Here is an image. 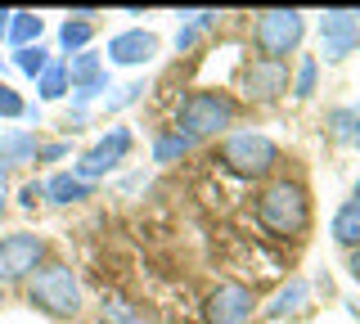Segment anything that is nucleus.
Listing matches in <instances>:
<instances>
[{"instance_id":"412c9836","label":"nucleus","mask_w":360,"mask_h":324,"mask_svg":"<svg viewBox=\"0 0 360 324\" xmlns=\"http://www.w3.org/2000/svg\"><path fill=\"white\" fill-rule=\"evenodd\" d=\"M14 63H18V68L27 72V77H37V82H41V72L50 68V50H45V46H27V50H14Z\"/></svg>"},{"instance_id":"e433bc0d","label":"nucleus","mask_w":360,"mask_h":324,"mask_svg":"<svg viewBox=\"0 0 360 324\" xmlns=\"http://www.w3.org/2000/svg\"><path fill=\"white\" fill-rule=\"evenodd\" d=\"M0 68H5V54H0Z\"/></svg>"},{"instance_id":"f257e3e1","label":"nucleus","mask_w":360,"mask_h":324,"mask_svg":"<svg viewBox=\"0 0 360 324\" xmlns=\"http://www.w3.org/2000/svg\"><path fill=\"white\" fill-rule=\"evenodd\" d=\"M257 221L270 239H302L311 226V198L297 181H275L257 198Z\"/></svg>"},{"instance_id":"393cba45","label":"nucleus","mask_w":360,"mask_h":324,"mask_svg":"<svg viewBox=\"0 0 360 324\" xmlns=\"http://www.w3.org/2000/svg\"><path fill=\"white\" fill-rule=\"evenodd\" d=\"M140 95H144V82H131V86H122V95H112V99H108V113H117V108L135 104Z\"/></svg>"},{"instance_id":"9b49d317","label":"nucleus","mask_w":360,"mask_h":324,"mask_svg":"<svg viewBox=\"0 0 360 324\" xmlns=\"http://www.w3.org/2000/svg\"><path fill=\"white\" fill-rule=\"evenodd\" d=\"M153 54H158V37H153V32H144V27L122 32V37L108 41V59L112 63H127V68H135V63H149Z\"/></svg>"},{"instance_id":"aec40b11","label":"nucleus","mask_w":360,"mask_h":324,"mask_svg":"<svg viewBox=\"0 0 360 324\" xmlns=\"http://www.w3.org/2000/svg\"><path fill=\"white\" fill-rule=\"evenodd\" d=\"M68 63H50V68L41 72V99H63L68 95Z\"/></svg>"},{"instance_id":"473e14b6","label":"nucleus","mask_w":360,"mask_h":324,"mask_svg":"<svg viewBox=\"0 0 360 324\" xmlns=\"http://www.w3.org/2000/svg\"><path fill=\"white\" fill-rule=\"evenodd\" d=\"M5 176H9V162H5V158H0V185H5Z\"/></svg>"},{"instance_id":"20e7f679","label":"nucleus","mask_w":360,"mask_h":324,"mask_svg":"<svg viewBox=\"0 0 360 324\" xmlns=\"http://www.w3.org/2000/svg\"><path fill=\"white\" fill-rule=\"evenodd\" d=\"M302 37H307V18H302L297 9H266L252 23V41H257V50H262V59L284 63V54L297 50Z\"/></svg>"},{"instance_id":"9d476101","label":"nucleus","mask_w":360,"mask_h":324,"mask_svg":"<svg viewBox=\"0 0 360 324\" xmlns=\"http://www.w3.org/2000/svg\"><path fill=\"white\" fill-rule=\"evenodd\" d=\"M320 37H324V59H347L352 46H360V14L352 9H333L320 18Z\"/></svg>"},{"instance_id":"bb28decb","label":"nucleus","mask_w":360,"mask_h":324,"mask_svg":"<svg viewBox=\"0 0 360 324\" xmlns=\"http://www.w3.org/2000/svg\"><path fill=\"white\" fill-rule=\"evenodd\" d=\"M104 86H108V72H104V77H95L90 86H82V91L72 95V99H77V113H82V104H90V99H99V95H104Z\"/></svg>"},{"instance_id":"c85d7f7f","label":"nucleus","mask_w":360,"mask_h":324,"mask_svg":"<svg viewBox=\"0 0 360 324\" xmlns=\"http://www.w3.org/2000/svg\"><path fill=\"white\" fill-rule=\"evenodd\" d=\"M41 198H45V185H37V181H32V185H22V189H18V203H22V207H37V203H41Z\"/></svg>"},{"instance_id":"423d86ee","label":"nucleus","mask_w":360,"mask_h":324,"mask_svg":"<svg viewBox=\"0 0 360 324\" xmlns=\"http://www.w3.org/2000/svg\"><path fill=\"white\" fill-rule=\"evenodd\" d=\"M45 261V239L41 234H5L0 239V284L9 279H27L32 271H41Z\"/></svg>"},{"instance_id":"c756f323","label":"nucleus","mask_w":360,"mask_h":324,"mask_svg":"<svg viewBox=\"0 0 360 324\" xmlns=\"http://www.w3.org/2000/svg\"><path fill=\"white\" fill-rule=\"evenodd\" d=\"M37 158L41 162H59V158H68V144H45V149H37Z\"/></svg>"},{"instance_id":"f704fd0d","label":"nucleus","mask_w":360,"mask_h":324,"mask_svg":"<svg viewBox=\"0 0 360 324\" xmlns=\"http://www.w3.org/2000/svg\"><path fill=\"white\" fill-rule=\"evenodd\" d=\"M356 203H360V181H356Z\"/></svg>"},{"instance_id":"4be33fe9","label":"nucleus","mask_w":360,"mask_h":324,"mask_svg":"<svg viewBox=\"0 0 360 324\" xmlns=\"http://www.w3.org/2000/svg\"><path fill=\"white\" fill-rule=\"evenodd\" d=\"M315 72H320V63H315V54H307V59L297 63V77H292V95L307 99L315 91Z\"/></svg>"},{"instance_id":"2eb2a0df","label":"nucleus","mask_w":360,"mask_h":324,"mask_svg":"<svg viewBox=\"0 0 360 324\" xmlns=\"http://www.w3.org/2000/svg\"><path fill=\"white\" fill-rule=\"evenodd\" d=\"M333 239L342 243V248H360V203H347L333 212Z\"/></svg>"},{"instance_id":"39448f33","label":"nucleus","mask_w":360,"mask_h":324,"mask_svg":"<svg viewBox=\"0 0 360 324\" xmlns=\"http://www.w3.org/2000/svg\"><path fill=\"white\" fill-rule=\"evenodd\" d=\"M221 162L230 167L234 176H266L270 167L279 162V149H275V140L262 136V131H234L230 140H225V149H221Z\"/></svg>"},{"instance_id":"dca6fc26","label":"nucleus","mask_w":360,"mask_h":324,"mask_svg":"<svg viewBox=\"0 0 360 324\" xmlns=\"http://www.w3.org/2000/svg\"><path fill=\"white\" fill-rule=\"evenodd\" d=\"M0 158L5 162H37V136H27V131L0 136Z\"/></svg>"},{"instance_id":"b1692460","label":"nucleus","mask_w":360,"mask_h":324,"mask_svg":"<svg viewBox=\"0 0 360 324\" xmlns=\"http://www.w3.org/2000/svg\"><path fill=\"white\" fill-rule=\"evenodd\" d=\"M22 113H27V104L18 99V91L0 82V117H22Z\"/></svg>"},{"instance_id":"6e6552de","label":"nucleus","mask_w":360,"mask_h":324,"mask_svg":"<svg viewBox=\"0 0 360 324\" xmlns=\"http://www.w3.org/2000/svg\"><path fill=\"white\" fill-rule=\"evenodd\" d=\"M252 306H257V297L248 284H234V279L230 284H217L207 297V324H243L252 316Z\"/></svg>"},{"instance_id":"0eeeda50","label":"nucleus","mask_w":360,"mask_h":324,"mask_svg":"<svg viewBox=\"0 0 360 324\" xmlns=\"http://www.w3.org/2000/svg\"><path fill=\"white\" fill-rule=\"evenodd\" d=\"M127 153H131V131H127V127H112L108 136L95 144V149H90V153H82V162L72 167V176L90 185L95 176H104L108 167H117L122 158H127Z\"/></svg>"},{"instance_id":"6ab92c4d","label":"nucleus","mask_w":360,"mask_h":324,"mask_svg":"<svg viewBox=\"0 0 360 324\" xmlns=\"http://www.w3.org/2000/svg\"><path fill=\"white\" fill-rule=\"evenodd\" d=\"M90 37H95V27H90V14H72V18H68V23H63V32H59V41H63V50L68 54H82L86 46H90Z\"/></svg>"},{"instance_id":"cd10ccee","label":"nucleus","mask_w":360,"mask_h":324,"mask_svg":"<svg viewBox=\"0 0 360 324\" xmlns=\"http://www.w3.org/2000/svg\"><path fill=\"white\" fill-rule=\"evenodd\" d=\"M185 18H189V23L176 32V50H189V46H194V41H198V32H202V27L194 23V14H185Z\"/></svg>"},{"instance_id":"f3484780","label":"nucleus","mask_w":360,"mask_h":324,"mask_svg":"<svg viewBox=\"0 0 360 324\" xmlns=\"http://www.w3.org/2000/svg\"><path fill=\"white\" fill-rule=\"evenodd\" d=\"M95 77H104V68H99V54L82 50V54H72V59H68V82H72V91L90 86Z\"/></svg>"},{"instance_id":"f8f14e48","label":"nucleus","mask_w":360,"mask_h":324,"mask_svg":"<svg viewBox=\"0 0 360 324\" xmlns=\"http://www.w3.org/2000/svg\"><path fill=\"white\" fill-rule=\"evenodd\" d=\"M307 293H311V288H307V279H297V275H292L288 284L279 288L275 297H270L266 320H279V316H292V311H302V306H307Z\"/></svg>"},{"instance_id":"5701e85b","label":"nucleus","mask_w":360,"mask_h":324,"mask_svg":"<svg viewBox=\"0 0 360 324\" xmlns=\"http://www.w3.org/2000/svg\"><path fill=\"white\" fill-rule=\"evenodd\" d=\"M189 144H194V140H185V136H162V140L153 144V158L158 162H172V158H180V153L189 149Z\"/></svg>"},{"instance_id":"1a4fd4ad","label":"nucleus","mask_w":360,"mask_h":324,"mask_svg":"<svg viewBox=\"0 0 360 324\" xmlns=\"http://www.w3.org/2000/svg\"><path fill=\"white\" fill-rule=\"evenodd\" d=\"M288 91V68L279 59H252L243 68V95L257 99V104H270Z\"/></svg>"},{"instance_id":"a878e982","label":"nucleus","mask_w":360,"mask_h":324,"mask_svg":"<svg viewBox=\"0 0 360 324\" xmlns=\"http://www.w3.org/2000/svg\"><path fill=\"white\" fill-rule=\"evenodd\" d=\"M104 324H135L127 302H104Z\"/></svg>"},{"instance_id":"7c9ffc66","label":"nucleus","mask_w":360,"mask_h":324,"mask_svg":"<svg viewBox=\"0 0 360 324\" xmlns=\"http://www.w3.org/2000/svg\"><path fill=\"white\" fill-rule=\"evenodd\" d=\"M347 271H352V279H356V284H360V248L352 252V266H347Z\"/></svg>"},{"instance_id":"72a5a7b5","label":"nucleus","mask_w":360,"mask_h":324,"mask_svg":"<svg viewBox=\"0 0 360 324\" xmlns=\"http://www.w3.org/2000/svg\"><path fill=\"white\" fill-rule=\"evenodd\" d=\"M0 212H5V185H0Z\"/></svg>"},{"instance_id":"c9c22d12","label":"nucleus","mask_w":360,"mask_h":324,"mask_svg":"<svg viewBox=\"0 0 360 324\" xmlns=\"http://www.w3.org/2000/svg\"><path fill=\"white\" fill-rule=\"evenodd\" d=\"M0 306H5V288H0Z\"/></svg>"},{"instance_id":"4c0bfd02","label":"nucleus","mask_w":360,"mask_h":324,"mask_svg":"<svg viewBox=\"0 0 360 324\" xmlns=\"http://www.w3.org/2000/svg\"><path fill=\"white\" fill-rule=\"evenodd\" d=\"M99 324H104V320H99Z\"/></svg>"},{"instance_id":"4468645a","label":"nucleus","mask_w":360,"mask_h":324,"mask_svg":"<svg viewBox=\"0 0 360 324\" xmlns=\"http://www.w3.org/2000/svg\"><path fill=\"white\" fill-rule=\"evenodd\" d=\"M45 198H50V203H82V198H90V185L77 181L72 171H59V176L45 181Z\"/></svg>"},{"instance_id":"2f4dec72","label":"nucleus","mask_w":360,"mask_h":324,"mask_svg":"<svg viewBox=\"0 0 360 324\" xmlns=\"http://www.w3.org/2000/svg\"><path fill=\"white\" fill-rule=\"evenodd\" d=\"M9 18H14V14H9V9H0V37H9Z\"/></svg>"},{"instance_id":"a211bd4d","label":"nucleus","mask_w":360,"mask_h":324,"mask_svg":"<svg viewBox=\"0 0 360 324\" xmlns=\"http://www.w3.org/2000/svg\"><path fill=\"white\" fill-rule=\"evenodd\" d=\"M41 32H45V23L37 14H14V18H9V41H14L18 50L41 46Z\"/></svg>"},{"instance_id":"ddd939ff","label":"nucleus","mask_w":360,"mask_h":324,"mask_svg":"<svg viewBox=\"0 0 360 324\" xmlns=\"http://www.w3.org/2000/svg\"><path fill=\"white\" fill-rule=\"evenodd\" d=\"M329 136L338 144H347V149H356L360 144V104H342L329 113Z\"/></svg>"},{"instance_id":"f03ea898","label":"nucleus","mask_w":360,"mask_h":324,"mask_svg":"<svg viewBox=\"0 0 360 324\" xmlns=\"http://www.w3.org/2000/svg\"><path fill=\"white\" fill-rule=\"evenodd\" d=\"M234 113H239V104H234L230 95H221V91H194L185 104H180V127H176V136H185V140H207V136H217V131L234 127Z\"/></svg>"},{"instance_id":"7ed1b4c3","label":"nucleus","mask_w":360,"mask_h":324,"mask_svg":"<svg viewBox=\"0 0 360 324\" xmlns=\"http://www.w3.org/2000/svg\"><path fill=\"white\" fill-rule=\"evenodd\" d=\"M27 297H32V306L50 311L59 320H72L82 311V284H77V275L68 266H41L27 279Z\"/></svg>"}]
</instances>
